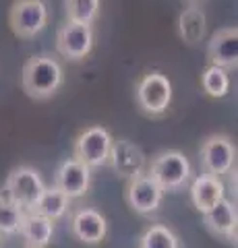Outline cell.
I'll return each mask as SVG.
<instances>
[{
    "mask_svg": "<svg viewBox=\"0 0 238 248\" xmlns=\"http://www.w3.org/2000/svg\"><path fill=\"white\" fill-rule=\"evenodd\" d=\"M203 223L205 228L211 232L213 236L226 238L236 246V223H238V215H236V203H232L230 199H222L220 203L213 205L209 211L203 213Z\"/></svg>",
    "mask_w": 238,
    "mask_h": 248,
    "instance_id": "5bb4252c",
    "label": "cell"
},
{
    "mask_svg": "<svg viewBox=\"0 0 238 248\" xmlns=\"http://www.w3.org/2000/svg\"><path fill=\"white\" fill-rule=\"evenodd\" d=\"M164 195L166 192L162 190V186L145 172L141 176L133 178V180H128L125 190V201L135 213L149 215L153 211H158V207L164 201Z\"/></svg>",
    "mask_w": 238,
    "mask_h": 248,
    "instance_id": "9c48e42d",
    "label": "cell"
},
{
    "mask_svg": "<svg viewBox=\"0 0 238 248\" xmlns=\"http://www.w3.org/2000/svg\"><path fill=\"white\" fill-rule=\"evenodd\" d=\"M135 99H137V106L141 108L143 114L151 116V118L164 116L172 104L170 79L158 71L143 75L135 87Z\"/></svg>",
    "mask_w": 238,
    "mask_h": 248,
    "instance_id": "3957f363",
    "label": "cell"
},
{
    "mask_svg": "<svg viewBox=\"0 0 238 248\" xmlns=\"http://www.w3.org/2000/svg\"><path fill=\"white\" fill-rule=\"evenodd\" d=\"M23 215H25V211L15 205L13 201L6 199V195L0 190V238L19 234Z\"/></svg>",
    "mask_w": 238,
    "mask_h": 248,
    "instance_id": "ffe728a7",
    "label": "cell"
},
{
    "mask_svg": "<svg viewBox=\"0 0 238 248\" xmlns=\"http://www.w3.org/2000/svg\"><path fill=\"white\" fill-rule=\"evenodd\" d=\"M64 81L63 64L50 54L32 56L21 71V87L35 102L50 99Z\"/></svg>",
    "mask_w": 238,
    "mask_h": 248,
    "instance_id": "6da1fadb",
    "label": "cell"
},
{
    "mask_svg": "<svg viewBox=\"0 0 238 248\" xmlns=\"http://www.w3.org/2000/svg\"><path fill=\"white\" fill-rule=\"evenodd\" d=\"M201 87L205 91V95H209L213 99H222L228 95L230 91V75L226 68L213 66L209 64L201 73Z\"/></svg>",
    "mask_w": 238,
    "mask_h": 248,
    "instance_id": "d6986e66",
    "label": "cell"
},
{
    "mask_svg": "<svg viewBox=\"0 0 238 248\" xmlns=\"http://www.w3.org/2000/svg\"><path fill=\"white\" fill-rule=\"evenodd\" d=\"M91 184V168L81 164L79 159H64L54 174V186L63 190L68 199H79L89 190Z\"/></svg>",
    "mask_w": 238,
    "mask_h": 248,
    "instance_id": "7c38bea8",
    "label": "cell"
},
{
    "mask_svg": "<svg viewBox=\"0 0 238 248\" xmlns=\"http://www.w3.org/2000/svg\"><path fill=\"white\" fill-rule=\"evenodd\" d=\"M56 50L60 56L71 62L87 58L94 50V27L66 21L56 31Z\"/></svg>",
    "mask_w": 238,
    "mask_h": 248,
    "instance_id": "ba28073f",
    "label": "cell"
},
{
    "mask_svg": "<svg viewBox=\"0 0 238 248\" xmlns=\"http://www.w3.org/2000/svg\"><path fill=\"white\" fill-rule=\"evenodd\" d=\"M189 197L197 211L205 213L226 197V184L222 182V178L203 172L193 178L190 188H189Z\"/></svg>",
    "mask_w": 238,
    "mask_h": 248,
    "instance_id": "9a60e30c",
    "label": "cell"
},
{
    "mask_svg": "<svg viewBox=\"0 0 238 248\" xmlns=\"http://www.w3.org/2000/svg\"><path fill=\"white\" fill-rule=\"evenodd\" d=\"M71 232L79 242L87 246H97L106 240L108 234V221L106 217L91 207L77 209L71 217Z\"/></svg>",
    "mask_w": 238,
    "mask_h": 248,
    "instance_id": "8fae6325",
    "label": "cell"
},
{
    "mask_svg": "<svg viewBox=\"0 0 238 248\" xmlns=\"http://www.w3.org/2000/svg\"><path fill=\"white\" fill-rule=\"evenodd\" d=\"M147 174L162 186L164 192H174L180 190L184 184L190 180L193 176V168H190L189 157L182 151H162L151 159V164L147 168Z\"/></svg>",
    "mask_w": 238,
    "mask_h": 248,
    "instance_id": "7a4b0ae2",
    "label": "cell"
},
{
    "mask_svg": "<svg viewBox=\"0 0 238 248\" xmlns=\"http://www.w3.org/2000/svg\"><path fill=\"white\" fill-rule=\"evenodd\" d=\"M44 188H46V184L37 170L29 166H19L6 178L2 192L6 195V199L13 201L23 211H32L40 195L44 192Z\"/></svg>",
    "mask_w": 238,
    "mask_h": 248,
    "instance_id": "277c9868",
    "label": "cell"
},
{
    "mask_svg": "<svg viewBox=\"0 0 238 248\" xmlns=\"http://www.w3.org/2000/svg\"><path fill=\"white\" fill-rule=\"evenodd\" d=\"M112 135L104 126H89L81 130L73 145V157L87 168H102L108 164L112 149Z\"/></svg>",
    "mask_w": 238,
    "mask_h": 248,
    "instance_id": "5b68a950",
    "label": "cell"
},
{
    "mask_svg": "<svg viewBox=\"0 0 238 248\" xmlns=\"http://www.w3.org/2000/svg\"><path fill=\"white\" fill-rule=\"evenodd\" d=\"M0 248H2V246H0Z\"/></svg>",
    "mask_w": 238,
    "mask_h": 248,
    "instance_id": "cb8c5ba5",
    "label": "cell"
},
{
    "mask_svg": "<svg viewBox=\"0 0 238 248\" xmlns=\"http://www.w3.org/2000/svg\"><path fill=\"white\" fill-rule=\"evenodd\" d=\"M139 248H180L178 236L162 223H153L139 238Z\"/></svg>",
    "mask_w": 238,
    "mask_h": 248,
    "instance_id": "7402d4cb",
    "label": "cell"
},
{
    "mask_svg": "<svg viewBox=\"0 0 238 248\" xmlns=\"http://www.w3.org/2000/svg\"><path fill=\"white\" fill-rule=\"evenodd\" d=\"M205 31H207V19H205V13L201 6L197 4H190L187 6L180 17H178V35L184 44L189 46H197L203 42L205 37Z\"/></svg>",
    "mask_w": 238,
    "mask_h": 248,
    "instance_id": "e0dca14e",
    "label": "cell"
},
{
    "mask_svg": "<svg viewBox=\"0 0 238 248\" xmlns=\"http://www.w3.org/2000/svg\"><path fill=\"white\" fill-rule=\"evenodd\" d=\"M27 248H32V246H27Z\"/></svg>",
    "mask_w": 238,
    "mask_h": 248,
    "instance_id": "603a6c76",
    "label": "cell"
},
{
    "mask_svg": "<svg viewBox=\"0 0 238 248\" xmlns=\"http://www.w3.org/2000/svg\"><path fill=\"white\" fill-rule=\"evenodd\" d=\"M207 60L213 66L232 71L238 66V29L222 27L207 42Z\"/></svg>",
    "mask_w": 238,
    "mask_h": 248,
    "instance_id": "4fadbf2b",
    "label": "cell"
},
{
    "mask_svg": "<svg viewBox=\"0 0 238 248\" xmlns=\"http://www.w3.org/2000/svg\"><path fill=\"white\" fill-rule=\"evenodd\" d=\"M203 172L211 176H226L236 164V147L228 135H209L199 149Z\"/></svg>",
    "mask_w": 238,
    "mask_h": 248,
    "instance_id": "8992f818",
    "label": "cell"
},
{
    "mask_svg": "<svg viewBox=\"0 0 238 248\" xmlns=\"http://www.w3.org/2000/svg\"><path fill=\"white\" fill-rule=\"evenodd\" d=\"M71 201L73 199H68L63 190H58L56 186L52 184V186H46L44 188V192L40 195V199H37V203L33 205L32 211L48 217V219H52V221H58L68 213Z\"/></svg>",
    "mask_w": 238,
    "mask_h": 248,
    "instance_id": "ac0fdd59",
    "label": "cell"
},
{
    "mask_svg": "<svg viewBox=\"0 0 238 248\" xmlns=\"http://www.w3.org/2000/svg\"><path fill=\"white\" fill-rule=\"evenodd\" d=\"M99 0H64L66 21L83 23V25H94L99 17Z\"/></svg>",
    "mask_w": 238,
    "mask_h": 248,
    "instance_id": "44dd1931",
    "label": "cell"
},
{
    "mask_svg": "<svg viewBox=\"0 0 238 248\" xmlns=\"http://www.w3.org/2000/svg\"><path fill=\"white\" fill-rule=\"evenodd\" d=\"M108 164L116 172V176L125 178V180H133V178L147 172V157L139 145H135L128 139H114Z\"/></svg>",
    "mask_w": 238,
    "mask_h": 248,
    "instance_id": "30bf717a",
    "label": "cell"
},
{
    "mask_svg": "<svg viewBox=\"0 0 238 248\" xmlns=\"http://www.w3.org/2000/svg\"><path fill=\"white\" fill-rule=\"evenodd\" d=\"M21 238L32 248H46L54 236V221L35 211H25L19 228Z\"/></svg>",
    "mask_w": 238,
    "mask_h": 248,
    "instance_id": "2e32d148",
    "label": "cell"
},
{
    "mask_svg": "<svg viewBox=\"0 0 238 248\" xmlns=\"http://www.w3.org/2000/svg\"><path fill=\"white\" fill-rule=\"evenodd\" d=\"M9 25L21 40L35 37L48 25V6L44 0H17L9 13Z\"/></svg>",
    "mask_w": 238,
    "mask_h": 248,
    "instance_id": "52a82bcc",
    "label": "cell"
}]
</instances>
